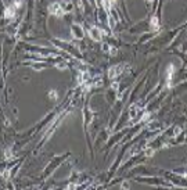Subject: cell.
<instances>
[{
    "label": "cell",
    "instance_id": "3957f363",
    "mask_svg": "<svg viewBox=\"0 0 187 190\" xmlns=\"http://www.w3.org/2000/svg\"><path fill=\"white\" fill-rule=\"evenodd\" d=\"M89 33H90V38H92V39L93 40H96V42H100L101 40V35H100V29L98 28H96V26H94V28H92L89 31Z\"/></svg>",
    "mask_w": 187,
    "mask_h": 190
},
{
    "label": "cell",
    "instance_id": "9c48e42d",
    "mask_svg": "<svg viewBox=\"0 0 187 190\" xmlns=\"http://www.w3.org/2000/svg\"><path fill=\"white\" fill-rule=\"evenodd\" d=\"M148 2H152V0H148Z\"/></svg>",
    "mask_w": 187,
    "mask_h": 190
},
{
    "label": "cell",
    "instance_id": "5b68a950",
    "mask_svg": "<svg viewBox=\"0 0 187 190\" xmlns=\"http://www.w3.org/2000/svg\"><path fill=\"white\" fill-rule=\"evenodd\" d=\"M15 11H17V8L11 4V6L6 7V13H4V15H6V18H13L15 15Z\"/></svg>",
    "mask_w": 187,
    "mask_h": 190
},
{
    "label": "cell",
    "instance_id": "ba28073f",
    "mask_svg": "<svg viewBox=\"0 0 187 190\" xmlns=\"http://www.w3.org/2000/svg\"><path fill=\"white\" fill-rule=\"evenodd\" d=\"M110 2H111V3H115V2H116V0H110Z\"/></svg>",
    "mask_w": 187,
    "mask_h": 190
},
{
    "label": "cell",
    "instance_id": "6da1fadb",
    "mask_svg": "<svg viewBox=\"0 0 187 190\" xmlns=\"http://www.w3.org/2000/svg\"><path fill=\"white\" fill-rule=\"evenodd\" d=\"M49 11H50V14L56 15V17H62V15L65 14L64 7H62L61 3H58V2H56V3H53L51 6H49Z\"/></svg>",
    "mask_w": 187,
    "mask_h": 190
},
{
    "label": "cell",
    "instance_id": "7a4b0ae2",
    "mask_svg": "<svg viewBox=\"0 0 187 190\" xmlns=\"http://www.w3.org/2000/svg\"><path fill=\"white\" fill-rule=\"evenodd\" d=\"M123 64H119V65H114V67H111L110 68V72H108V76H110V79H115L116 76L121 74V72L123 71Z\"/></svg>",
    "mask_w": 187,
    "mask_h": 190
},
{
    "label": "cell",
    "instance_id": "8992f818",
    "mask_svg": "<svg viewBox=\"0 0 187 190\" xmlns=\"http://www.w3.org/2000/svg\"><path fill=\"white\" fill-rule=\"evenodd\" d=\"M151 26H152V29H158V17L157 15H154L151 18Z\"/></svg>",
    "mask_w": 187,
    "mask_h": 190
},
{
    "label": "cell",
    "instance_id": "277c9868",
    "mask_svg": "<svg viewBox=\"0 0 187 190\" xmlns=\"http://www.w3.org/2000/svg\"><path fill=\"white\" fill-rule=\"evenodd\" d=\"M173 72H175V67H173V65H169V67H168V75H166V82H168V87L172 86Z\"/></svg>",
    "mask_w": 187,
    "mask_h": 190
},
{
    "label": "cell",
    "instance_id": "52a82bcc",
    "mask_svg": "<svg viewBox=\"0 0 187 190\" xmlns=\"http://www.w3.org/2000/svg\"><path fill=\"white\" fill-rule=\"evenodd\" d=\"M49 97H51V99H56V97H57V93H56V92H50V93H49Z\"/></svg>",
    "mask_w": 187,
    "mask_h": 190
}]
</instances>
